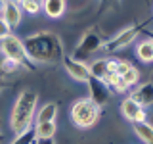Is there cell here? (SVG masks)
Returning <instances> with one entry per match:
<instances>
[{
  "label": "cell",
  "instance_id": "484cf974",
  "mask_svg": "<svg viewBox=\"0 0 153 144\" xmlns=\"http://www.w3.org/2000/svg\"><path fill=\"white\" fill-rule=\"evenodd\" d=\"M33 144H35V142H33Z\"/></svg>",
  "mask_w": 153,
  "mask_h": 144
},
{
  "label": "cell",
  "instance_id": "3957f363",
  "mask_svg": "<svg viewBox=\"0 0 153 144\" xmlns=\"http://www.w3.org/2000/svg\"><path fill=\"white\" fill-rule=\"evenodd\" d=\"M100 115H102V108L94 102L90 96L79 98L71 104L69 108V117L71 123L76 129H90L100 121Z\"/></svg>",
  "mask_w": 153,
  "mask_h": 144
},
{
  "label": "cell",
  "instance_id": "6da1fadb",
  "mask_svg": "<svg viewBox=\"0 0 153 144\" xmlns=\"http://www.w3.org/2000/svg\"><path fill=\"white\" fill-rule=\"evenodd\" d=\"M23 46L31 62L36 64H56L63 58L61 38L52 31H36L23 38Z\"/></svg>",
  "mask_w": 153,
  "mask_h": 144
},
{
  "label": "cell",
  "instance_id": "5b68a950",
  "mask_svg": "<svg viewBox=\"0 0 153 144\" xmlns=\"http://www.w3.org/2000/svg\"><path fill=\"white\" fill-rule=\"evenodd\" d=\"M61 64H63L67 75L73 81H79V83H86L90 79V67L84 60H79L75 56H63L61 58Z\"/></svg>",
  "mask_w": 153,
  "mask_h": 144
},
{
  "label": "cell",
  "instance_id": "30bf717a",
  "mask_svg": "<svg viewBox=\"0 0 153 144\" xmlns=\"http://www.w3.org/2000/svg\"><path fill=\"white\" fill-rule=\"evenodd\" d=\"M67 12V0H42V14L48 19H61Z\"/></svg>",
  "mask_w": 153,
  "mask_h": 144
},
{
  "label": "cell",
  "instance_id": "9c48e42d",
  "mask_svg": "<svg viewBox=\"0 0 153 144\" xmlns=\"http://www.w3.org/2000/svg\"><path fill=\"white\" fill-rule=\"evenodd\" d=\"M130 98L136 100L142 108H149L153 104V85L147 81V83H138L136 88L130 92Z\"/></svg>",
  "mask_w": 153,
  "mask_h": 144
},
{
  "label": "cell",
  "instance_id": "ac0fdd59",
  "mask_svg": "<svg viewBox=\"0 0 153 144\" xmlns=\"http://www.w3.org/2000/svg\"><path fill=\"white\" fill-rule=\"evenodd\" d=\"M121 79L124 81V83H126L128 88H132V86H136V85L142 81V71L138 69L136 65H130V67H128V69L121 75Z\"/></svg>",
  "mask_w": 153,
  "mask_h": 144
},
{
  "label": "cell",
  "instance_id": "5bb4252c",
  "mask_svg": "<svg viewBox=\"0 0 153 144\" xmlns=\"http://www.w3.org/2000/svg\"><path fill=\"white\" fill-rule=\"evenodd\" d=\"M132 129L142 144H153V127L149 121H132Z\"/></svg>",
  "mask_w": 153,
  "mask_h": 144
},
{
  "label": "cell",
  "instance_id": "603a6c76",
  "mask_svg": "<svg viewBox=\"0 0 153 144\" xmlns=\"http://www.w3.org/2000/svg\"><path fill=\"white\" fill-rule=\"evenodd\" d=\"M4 6H6V0H0V14H2V10H4Z\"/></svg>",
  "mask_w": 153,
  "mask_h": 144
},
{
  "label": "cell",
  "instance_id": "277c9868",
  "mask_svg": "<svg viewBox=\"0 0 153 144\" xmlns=\"http://www.w3.org/2000/svg\"><path fill=\"white\" fill-rule=\"evenodd\" d=\"M0 54L4 58H10V60L21 64L23 67H29V62H31L25 52V46H23V38H19L13 33H10L6 38L0 40Z\"/></svg>",
  "mask_w": 153,
  "mask_h": 144
},
{
  "label": "cell",
  "instance_id": "d4e9b609",
  "mask_svg": "<svg viewBox=\"0 0 153 144\" xmlns=\"http://www.w3.org/2000/svg\"><path fill=\"white\" fill-rule=\"evenodd\" d=\"M10 2H16V4H19V2H21V0H10Z\"/></svg>",
  "mask_w": 153,
  "mask_h": 144
},
{
  "label": "cell",
  "instance_id": "e0dca14e",
  "mask_svg": "<svg viewBox=\"0 0 153 144\" xmlns=\"http://www.w3.org/2000/svg\"><path fill=\"white\" fill-rule=\"evenodd\" d=\"M19 8H21L23 14L35 17V16H40L42 14V0H21L19 2Z\"/></svg>",
  "mask_w": 153,
  "mask_h": 144
},
{
  "label": "cell",
  "instance_id": "ffe728a7",
  "mask_svg": "<svg viewBox=\"0 0 153 144\" xmlns=\"http://www.w3.org/2000/svg\"><path fill=\"white\" fill-rule=\"evenodd\" d=\"M10 33H12V27H10L8 23L4 21V17L0 16V40H2V38H6Z\"/></svg>",
  "mask_w": 153,
  "mask_h": 144
},
{
  "label": "cell",
  "instance_id": "4fadbf2b",
  "mask_svg": "<svg viewBox=\"0 0 153 144\" xmlns=\"http://www.w3.org/2000/svg\"><path fill=\"white\" fill-rule=\"evenodd\" d=\"M134 52H136V58L143 65H149L153 62V40L151 38H142V40H138Z\"/></svg>",
  "mask_w": 153,
  "mask_h": 144
},
{
  "label": "cell",
  "instance_id": "2e32d148",
  "mask_svg": "<svg viewBox=\"0 0 153 144\" xmlns=\"http://www.w3.org/2000/svg\"><path fill=\"white\" fill-rule=\"evenodd\" d=\"M119 108H121V115L124 119H126V121H134V119H136V115H138V112H140L142 110V106L136 102V100H132L130 96H126V98L123 100L121 102V106H119Z\"/></svg>",
  "mask_w": 153,
  "mask_h": 144
},
{
  "label": "cell",
  "instance_id": "9a60e30c",
  "mask_svg": "<svg viewBox=\"0 0 153 144\" xmlns=\"http://www.w3.org/2000/svg\"><path fill=\"white\" fill-rule=\"evenodd\" d=\"M56 133H57L56 121H42V123H35V125H33L35 140H40V138H54Z\"/></svg>",
  "mask_w": 153,
  "mask_h": 144
},
{
  "label": "cell",
  "instance_id": "7a4b0ae2",
  "mask_svg": "<svg viewBox=\"0 0 153 144\" xmlns=\"http://www.w3.org/2000/svg\"><path fill=\"white\" fill-rule=\"evenodd\" d=\"M38 108V92L31 88H23L16 96L10 112V129L13 134H19L33 127L35 121V112Z\"/></svg>",
  "mask_w": 153,
  "mask_h": 144
},
{
  "label": "cell",
  "instance_id": "8992f818",
  "mask_svg": "<svg viewBox=\"0 0 153 144\" xmlns=\"http://www.w3.org/2000/svg\"><path fill=\"white\" fill-rule=\"evenodd\" d=\"M138 35H140V29L138 27H128V29H124V31H119L111 40H107L103 48L107 50V54H115V52L124 50L126 46H130L138 38Z\"/></svg>",
  "mask_w": 153,
  "mask_h": 144
},
{
  "label": "cell",
  "instance_id": "44dd1931",
  "mask_svg": "<svg viewBox=\"0 0 153 144\" xmlns=\"http://www.w3.org/2000/svg\"><path fill=\"white\" fill-rule=\"evenodd\" d=\"M130 65H132V64H130L128 60H119V58H117V71H115V73H117V75H123Z\"/></svg>",
  "mask_w": 153,
  "mask_h": 144
},
{
  "label": "cell",
  "instance_id": "ba28073f",
  "mask_svg": "<svg viewBox=\"0 0 153 144\" xmlns=\"http://www.w3.org/2000/svg\"><path fill=\"white\" fill-rule=\"evenodd\" d=\"M86 83L90 86V98H92L100 108H103V104L109 102V94H111L109 86L105 85L102 79H98V77H90Z\"/></svg>",
  "mask_w": 153,
  "mask_h": 144
},
{
  "label": "cell",
  "instance_id": "7c38bea8",
  "mask_svg": "<svg viewBox=\"0 0 153 144\" xmlns=\"http://www.w3.org/2000/svg\"><path fill=\"white\" fill-rule=\"evenodd\" d=\"M57 117V104L56 102H44L36 108L35 112V123H42V121H56Z\"/></svg>",
  "mask_w": 153,
  "mask_h": 144
},
{
  "label": "cell",
  "instance_id": "8fae6325",
  "mask_svg": "<svg viewBox=\"0 0 153 144\" xmlns=\"http://www.w3.org/2000/svg\"><path fill=\"white\" fill-rule=\"evenodd\" d=\"M0 16L4 17V21H6L12 29L19 27L21 21H23V12H21V8H19V4L10 2V0H6V6H4V10H2Z\"/></svg>",
  "mask_w": 153,
  "mask_h": 144
},
{
  "label": "cell",
  "instance_id": "52a82bcc",
  "mask_svg": "<svg viewBox=\"0 0 153 144\" xmlns=\"http://www.w3.org/2000/svg\"><path fill=\"white\" fill-rule=\"evenodd\" d=\"M102 48V38H100V35H96V33H84V37L80 38L79 46H76L75 50V58H79V60H84L86 58H90L92 54H96V52Z\"/></svg>",
  "mask_w": 153,
  "mask_h": 144
},
{
  "label": "cell",
  "instance_id": "cb8c5ba5",
  "mask_svg": "<svg viewBox=\"0 0 153 144\" xmlns=\"http://www.w3.org/2000/svg\"><path fill=\"white\" fill-rule=\"evenodd\" d=\"M2 142H4V133L0 131V144H2Z\"/></svg>",
  "mask_w": 153,
  "mask_h": 144
},
{
  "label": "cell",
  "instance_id": "7402d4cb",
  "mask_svg": "<svg viewBox=\"0 0 153 144\" xmlns=\"http://www.w3.org/2000/svg\"><path fill=\"white\" fill-rule=\"evenodd\" d=\"M35 144H56L54 138H40V140H35Z\"/></svg>",
  "mask_w": 153,
  "mask_h": 144
},
{
  "label": "cell",
  "instance_id": "d6986e66",
  "mask_svg": "<svg viewBox=\"0 0 153 144\" xmlns=\"http://www.w3.org/2000/svg\"><path fill=\"white\" fill-rule=\"evenodd\" d=\"M35 142V134H33V127L27 129V131L16 134V140H12L10 144H33Z\"/></svg>",
  "mask_w": 153,
  "mask_h": 144
}]
</instances>
